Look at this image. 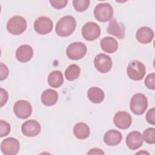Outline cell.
<instances>
[{
    "mask_svg": "<svg viewBox=\"0 0 155 155\" xmlns=\"http://www.w3.org/2000/svg\"><path fill=\"white\" fill-rule=\"evenodd\" d=\"M76 27L75 18L72 16H65L61 18L56 23L55 31L58 35L66 37L73 33Z\"/></svg>",
    "mask_w": 155,
    "mask_h": 155,
    "instance_id": "1",
    "label": "cell"
},
{
    "mask_svg": "<svg viewBox=\"0 0 155 155\" xmlns=\"http://www.w3.org/2000/svg\"><path fill=\"white\" fill-rule=\"evenodd\" d=\"M148 107V100L142 93L134 94L131 98L130 108L135 114L141 115L143 114Z\"/></svg>",
    "mask_w": 155,
    "mask_h": 155,
    "instance_id": "2",
    "label": "cell"
},
{
    "mask_svg": "<svg viewBox=\"0 0 155 155\" xmlns=\"http://www.w3.org/2000/svg\"><path fill=\"white\" fill-rule=\"evenodd\" d=\"M127 73L131 79L139 81L144 77L146 68L142 62L137 60H133L129 63L127 68Z\"/></svg>",
    "mask_w": 155,
    "mask_h": 155,
    "instance_id": "3",
    "label": "cell"
},
{
    "mask_svg": "<svg viewBox=\"0 0 155 155\" xmlns=\"http://www.w3.org/2000/svg\"><path fill=\"white\" fill-rule=\"evenodd\" d=\"M27 28V22L25 19L21 16H15L12 17L7 24L8 31L14 35L22 34Z\"/></svg>",
    "mask_w": 155,
    "mask_h": 155,
    "instance_id": "4",
    "label": "cell"
},
{
    "mask_svg": "<svg viewBox=\"0 0 155 155\" xmlns=\"http://www.w3.org/2000/svg\"><path fill=\"white\" fill-rule=\"evenodd\" d=\"M113 15V8L108 3H100L94 10L95 18L100 22H107L111 20Z\"/></svg>",
    "mask_w": 155,
    "mask_h": 155,
    "instance_id": "5",
    "label": "cell"
},
{
    "mask_svg": "<svg viewBox=\"0 0 155 155\" xmlns=\"http://www.w3.org/2000/svg\"><path fill=\"white\" fill-rule=\"evenodd\" d=\"M87 53L86 45L81 42L70 44L66 49L67 57L72 60H79L84 58Z\"/></svg>",
    "mask_w": 155,
    "mask_h": 155,
    "instance_id": "6",
    "label": "cell"
},
{
    "mask_svg": "<svg viewBox=\"0 0 155 155\" xmlns=\"http://www.w3.org/2000/svg\"><path fill=\"white\" fill-rule=\"evenodd\" d=\"M82 35L87 41H94L100 36L101 28L96 23L88 22L82 27Z\"/></svg>",
    "mask_w": 155,
    "mask_h": 155,
    "instance_id": "7",
    "label": "cell"
},
{
    "mask_svg": "<svg viewBox=\"0 0 155 155\" xmlns=\"http://www.w3.org/2000/svg\"><path fill=\"white\" fill-rule=\"evenodd\" d=\"M20 148V143L18 139L8 137L4 139L1 143V152L5 155H15Z\"/></svg>",
    "mask_w": 155,
    "mask_h": 155,
    "instance_id": "8",
    "label": "cell"
},
{
    "mask_svg": "<svg viewBox=\"0 0 155 155\" xmlns=\"http://www.w3.org/2000/svg\"><path fill=\"white\" fill-rule=\"evenodd\" d=\"M94 65L98 71L105 73L111 70L112 61L109 56L104 53H100L96 56L94 59Z\"/></svg>",
    "mask_w": 155,
    "mask_h": 155,
    "instance_id": "9",
    "label": "cell"
},
{
    "mask_svg": "<svg viewBox=\"0 0 155 155\" xmlns=\"http://www.w3.org/2000/svg\"><path fill=\"white\" fill-rule=\"evenodd\" d=\"M13 111L18 117L24 119L31 115L32 107L29 102L25 100H19L14 104Z\"/></svg>",
    "mask_w": 155,
    "mask_h": 155,
    "instance_id": "10",
    "label": "cell"
},
{
    "mask_svg": "<svg viewBox=\"0 0 155 155\" xmlns=\"http://www.w3.org/2000/svg\"><path fill=\"white\" fill-rule=\"evenodd\" d=\"M35 30L39 35H46L53 29L52 21L47 16L38 18L34 22Z\"/></svg>",
    "mask_w": 155,
    "mask_h": 155,
    "instance_id": "11",
    "label": "cell"
},
{
    "mask_svg": "<svg viewBox=\"0 0 155 155\" xmlns=\"http://www.w3.org/2000/svg\"><path fill=\"white\" fill-rule=\"evenodd\" d=\"M113 122L117 128L125 130L130 127L132 123V118L128 112L119 111L114 114Z\"/></svg>",
    "mask_w": 155,
    "mask_h": 155,
    "instance_id": "12",
    "label": "cell"
},
{
    "mask_svg": "<svg viewBox=\"0 0 155 155\" xmlns=\"http://www.w3.org/2000/svg\"><path fill=\"white\" fill-rule=\"evenodd\" d=\"M40 124L33 119H30L24 122L21 127L22 134L27 137H35L41 132Z\"/></svg>",
    "mask_w": 155,
    "mask_h": 155,
    "instance_id": "13",
    "label": "cell"
},
{
    "mask_svg": "<svg viewBox=\"0 0 155 155\" xmlns=\"http://www.w3.org/2000/svg\"><path fill=\"white\" fill-rule=\"evenodd\" d=\"M108 33L117 37L119 39H123L125 38V26L118 22L116 19H111L107 28Z\"/></svg>",
    "mask_w": 155,
    "mask_h": 155,
    "instance_id": "14",
    "label": "cell"
},
{
    "mask_svg": "<svg viewBox=\"0 0 155 155\" xmlns=\"http://www.w3.org/2000/svg\"><path fill=\"white\" fill-rule=\"evenodd\" d=\"M143 138L142 134L137 131L130 132L126 137V144L131 150H136L142 146Z\"/></svg>",
    "mask_w": 155,
    "mask_h": 155,
    "instance_id": "15",
    "label": "cell"
},
{
    "mask_svg": "<svg viewBox=\"0 0 155 155\" xmlns=\"http://www.w3.org/2000/svg\"><path fill=\"white\" fill-rule=\"evenodd\" d=\"M33 55L32 47L28 45H22L19 46L16 51V58L21 62L29 61Z\"/></svg>",
    "mask_w": 155,
    "mask_h": 155,
    "instance_id": "16",
    "label": "cell"
},
{
    "mask_svg": "<svg viewBox=\"0 0 155 155\" xmlns=\"http://www.w3.org/2000/svg\"><path fill=\"white\" fill-rule=\"evenodd\" d=\"M136 39L141 44L150 43L154 38V31L148 27H142L136 32Z\"/></svg>",
    "mask_w": 155,
    "mask_h": 155,
    "instance_id": "17",
    "label": "cell"
},
{
    "mask_svg": "<svg viewBox=\"0 0 155 155\" xmlns=\"http://www.w3.org/2000/svg\"><path fill=\"white\" fill-rule=\"evenodd\" d=\"M122 139L121 133L114 129L107 131L104 136V141L108 146L117 145L121 142Z\"/></svg>",
    "mask_w": 155,
    "mask_h": 155,
    "instance_id": "18",
    "label": "cell"
},
{
    "mask_svg": "<svg viewBox=\"0 0 155 155\" xmlns=\"http://www.w3.org/2000/svg\"><path fill=\"white\" fill-rule=\"evenodd\" d=\"M41 102L46 106L54 105L58 100V93L52 89L45 90L41 94Z\"/></svg>",
    "mask_w": 155,
    "mask_h": 155,
    "instance_id": "19",
    "label": "cell"
},
{
    "mask_svg": "<svg viewBox=\"0 0 155 155\" xmlns=\"http://www.w3.org/2000/svg\"><path fill=\"white\" fill-rule=\"evenodd\" d=\"M101 47L105 52L113 53L118 48V42L114 38L107 36L101 41Z\"/></svg>",
    "mask_w": 155,
    "mask_h": 155,
    "instance_id": "20",
    "label": "cell"
},
{
    "mask_svg": "<svg viewBox=\"0 0 155 155\" xmlns=\"http://www.w3.org/2000/svg\"><path fill=\"white\" fill-rule=\"evenodd\" d=\"M73 133L76 138L84 140L89 136L90 133V128L85 123L79 122L74 126Z\"/></svg>",
    "mask_w": 155,
    "mask_h": 155,
    "instance_id": "21",
    "label": "cell"
},
{
    "mask_svg": "<svg viewBox=\"0 0 155 155\" xmlns=\"http://www.w3.org/2000/svg\"><path fill=\"white\" fill-rule=\"evenodd\" d=\"M48 84L53 88L60 87L64 82V77L62 73L59 70L53 71L48 76Z\"/></svg>",
    "mask_w": 155,
    "mask_h": 155,
    "instance_id": "22",
    "label": "cell"
},
{
    "mask_svg": "<svg viewBox=\"0 0 155 155\" xmlns=\"http://www.w3.org/2000/svg\"><path fill=\"white\" fill-rule=\"evenodd\" d=\"M87 96L89 100L94 104L102 102L105 97L103 90L98 87H93L89 88L87 92Z\"/></svg>",
    "mask_w": 155,
    "mask_h": 155,
    "instance_id": "23",
    "label": "cell"
},
{
    "mask_svg": "<svg viewBox=\"0 0 155 155\" xmlns=\"http://www.w3.org/2000/svg\"><path fill=\"white\" fill-rule=\"evenodd\" d=\"M81 73V69L76 64L69 65L65 71V77L67 80L72 81L78 78Z\"/></svg>",
    "mask_w": 155,
    "mask_h": 155,
    "instance_id": "24",
    "label": "cell"
},
{
    "mask_svg": "<svg viewBox=\"0 0 155 155\" xmlns=\"http://www.w3.org/2000/svg\"><path fill=\"white\" fill-rule=\"evenodd\" d=\"M142 138L146 143L154 144L155 143V129L154 128L146 129L143 133Z\"/></svg>",
    "mask_w": 155,
    "mask_h": 155,
    "instance_id": "25",
    "label": "cell"
},
{
    "mask_svg": "<svg viewBox=\"0 0 155 155\" xmlns=\"http://www.w3.org/2000/svg\"><path fill=\"white\" fill-rule=\"evenodd\" d=\"M90 2L89 0H74L73 5L76 11L82 12L88 8Z\"/></svg>",
    "mask_w": 155,
    "mask_h": 155,
    "instance_id": "26",
    "label": "cell"
},
{
    "mask_svg": "<svg viewBox=\"0 0 155 155\" xmlns=\"http://www.w3.org/2000/svg\"><path fill=\"white\" fill-rule=\"evenodd\" d=\"M0 136L1 137L8 134L10 132V125L5 120H0Z\"/></svg>",
    "mask_w": 155,
    "mask_h": 155,
    "instance_id": "27",
    "label": "cell"
},
{
    "mask_svg": "<svg viewBox=\"0 0 155 155\" xmlns=\"http://www.w3.org/2000/svg\"><path fill=\"white\" fill-rule=\"evenodd\" d=\"M145 86L151 90L155 89V74L152 73L149 74L145 80Z\"/></svg>",
    "mask_w": 155,
    "mask_h": 155,
    "instance_id": "28",
    "label": "cell"
},
{
    "mask_svg": "<svg viewBox=\"0 0 155 155\" xmlns=\"http://www.w3.org/2000/svg\"><path fill=\"white\" fill-rule=\"evenodd\" d=\"M50 3L51 6L57 9H61L65 7L68 3L67 0H51L50 1Z\"/></svg>",
    "mask_w": 155,
    "mask_h": 155,
    "instance_id": "29",
    "label": "cell"
},
{
    "mask_svg": "<svg viewBox=\"0 0 155 155\" xmlns=\"http://www.w3.org/2000/svg\"><path fill=\"white\" fill-rule=\"evenodd\" d=\"M147 121L152 125L155 124V108H152L150 109L146 114Z\"/></svg>",
    "mask_w": 155,
    "mask_h": 155,
    "instance_id": "30",
    "label": "cell"
},
{
    "mask_svg": "<svg viewBox=\"0 0 155 155\" xmlns=\"http://www.w3.org/2000/svg\"><path fill=\"white\" fill-rule=\"evenodd\" d=\"M8 75V68L7 66L3 63H1V74L0 80L3 81L5 79Z\"/></svg>",
    "mask_w": 155,
    "mask_h": 155,
    "instance_id": "31",
    "label": "cell"
},
{
    "mask_svg": "<svg viewBox=\"0 0 155 155\" xmlns=\"http://www.w3.org/2000/svg\"><path fill=\"white\" fill-rule=\"evenodd\" d=\"M0 94H1V107H2L7 102L8 95L7 91L3 89L2 88H1L0 89Z\"/></svg>",
    "mask_w": 155,
    "mask_h": 155,
    "instance_id": "32",
    "label": "cell"
},
{
    "mask_svg": "<svg viewBox=\"0 0 155 155\" xmlns=\"http://www.w3.org/2000/svg\"><path fill=\"white\" fill-rule=\"evenodd\" d=\"M88 154H104V153L99 148H92L91 150H90V151L87 153Z\"/></svg>",
    "mask_w": 155,
    "mask_h": 155,
    "instance_id": "33",
    "label": "cell"
}]
</instances>
